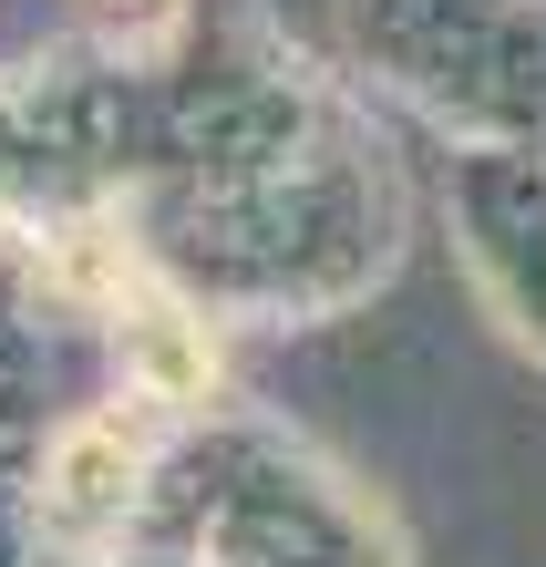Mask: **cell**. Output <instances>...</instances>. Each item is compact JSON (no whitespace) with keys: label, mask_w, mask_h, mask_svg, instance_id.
I'll return each mask as SVG.
<instances>
[{"label":"cell","mask_w":546,"mask_h":567,"mask_svg":"<svg viewBox=\"0 0 546 567\" xmlns=\"http://www.w3.org/2000/svg\"><path fill=\"white\" fill-rule=\"evenodd\" d=\"M134 361H145V382L165 392V403H196V392L217 382V351L186 330V310H145L134 320Z\"/></svg>","instance_id":"1"},{"label":"cell","mask_w":546,"mask_h":567,"mask_svg":"<svg viewBox=\"0 0 546 567\" xmlns=\"http://www.w3.org/2000/svg\"><path fill=\"white\" fill-rule=\"evenodd\" d=\"M52 485H62V506H114V495L134 485V444L114 423H83V433H62V464H52Z\"/></svg>","instance_id":"2"}]
</instances>
